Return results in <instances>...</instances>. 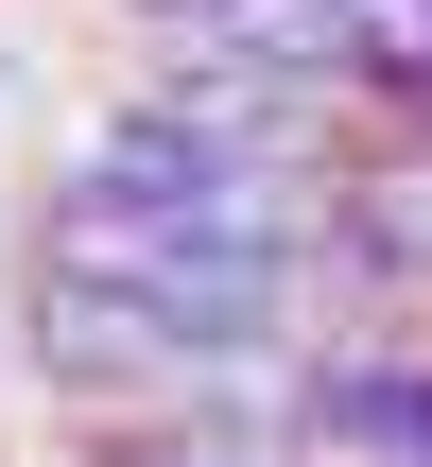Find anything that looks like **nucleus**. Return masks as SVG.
<instances>
[{
  "instance_id": "obj_1",
  "label": "nucleus",
  "mask_w": 432,
  "mask_h": 467,
  "mask_svg": "<svg viewBox=\"0 0 432 467\" xmlns=\"http://www.w3.org/2000/svg\"><path fill=\"white\" fill-rule=\"evenodd\" d=\"M156 69H277V87H329L364 104V52H346V0H121ZM381 121V104H364Z\"/></svg>"
},
{
  "instance_id": "obj_2",
  "label": "nucleus",
  "mask_w": 432,
  "mask_h": 467,
  "mask_svg": "<svg viewBox=\"0 0 432 467\" xmlns=\"http://www.w3.org/2000/svg\"><path fill=\"white\" fill-rule=\"evenodd\" d=\"M294 467H432V347H294Z\"/></svg>"
},
{
  "instance_id": "obj_3",
  "label": "nucleus",
  "mask_w": 432,
  "mask_h": 467,
  "mask_svg": "<svg viewBox=\"0 0 432 467\" xmlns=\"http://www.w3.org/2000/svg\"><path fill=\"white\" fill-rule=\"evenodd\" d=\"M329 277L432 295V121H364L329 156Z\"/></svg>"
},
{
  "instance_id": "obj_4",
  "label": "nucleus",
  "mask_w": 432,
  "mask_h": 467,
  "mask_svg": "<svg viewBox=\"0 0 432 467\" xmlns=\"http://www.w3.org/2000/svg\"><path fill=\"white\" fill-rule=\"evenodd\" d=\"M104 467H294L277 416H104Z\"/></svg>"
}]
</instances>
